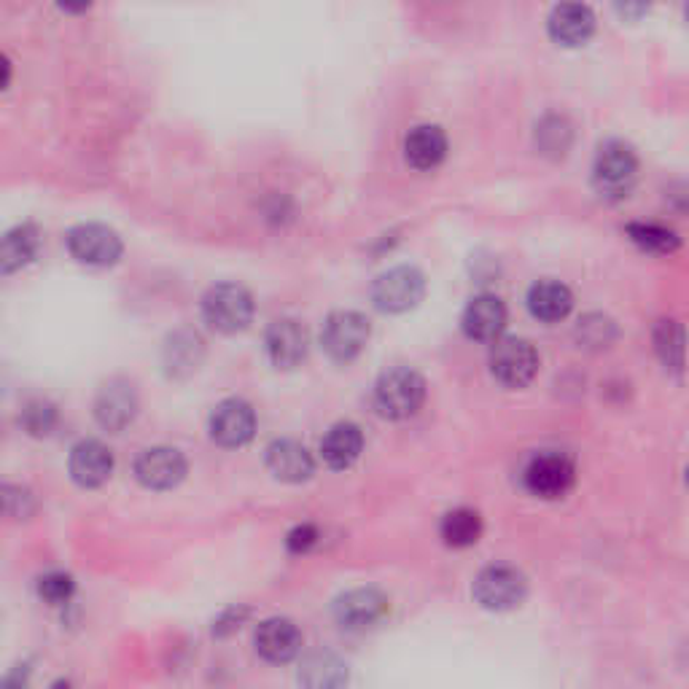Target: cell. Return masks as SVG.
Segmentation results:
<instances>
[{
  "label": "cell",
  "mask_w": 689,
  "mask_h": 689,
  "mask_svg": "<svg viewBox=\"0 0 689 689\" xmlns=\"http://www.w3.org/2000/svg\"><path fill=\"white\" fill-rule=\"evenodd\" d=\"M73 592L76 582L73 577L66 574V571H51V574L41 577V582H38V596H41L47 603H51V607L68 603L70 598H73Z\"/></svg>",
  "instance_id": "1f68e13d"
},
{
  "label": "cell",
  "mask_w": 689,
  "mask_h": 689,
  "mask_svg": "<svg viewBox=\"0 0 689 689\" xmlns=\"http://www.w3.org/2000/svg\"><path fill=\"white\" fill-rule=\"evenodd\" d=\"M135 476L148 491H170L186 476V459L176 447H148L135 461Z\"/></svg>",
  "instance_id": "4fadbf2b"
},
{
  "label": "cell",
  "mask_w": 689,
  "mask_h": 689,
  "mask_svg": "<svg viewBox=\"0 0 689 689\" xmlns=\"http://www.w3.org/2000/svg\"><path fill=\"white\" fill-rule=\"evenodd\" d=\"M426 398V380L410 366L383 372L375 385V410L388 421H407L423 407Z\"/></svg>",
  "instance_id": "7a4b0ae2"
},
{
  "label": "cell",
  "mask_w": 689,
  "mask_h": 689,
  "mask_svg": "<svg viewBox=\"0 0 689 689\" xmlns=\"http://www.w3.org/2000/svg\"><path fill=\"white\" fill-rule=\"evenodd\" d=\"M57 6H60L62 11H68V14H83V11L92 6V0H57Z\"/></svg>",
  "instance_id": "d590c367"
},
{
  "label": "cell",
  "mask_w": 689,
  "mask_h": 689,
  "mask_svg": "<svg viewBox=\"0 0 689 689\" xmlns=\"http://www.w3.org/2000/svg\"><path fill=\"white\" fill-rule=\"evenodd\" d=\"M671 197L676 199V205H679L681 210H689V184H681Z\"/></svg>",
  "instance_id": "8d00e7d4"
},
{
  "label": "cell",
  "mask_w": 689,
  "mask_h": 689,
  "mask_svg": "<svg viewBox=\"0 0 689 689\" xmlns=\"http://www.w3.org/2000/svg\"><path fill=\"white\" fill-rule=\"evenodd\" d=\"M639 178V157L624 140H607L592 163V186L601 197L622 199L633 191Z\"/></svg>",
  "instance_id": "6da1fadb"
},
{
  "label": "cell",
  "mask_w": 689,
  "mask_h": 689,
  "mask_svg": "<svg viewBox=\"0 0 689 689\" xmlns=\"http://www.w3.org/2000/svg\"><path fill=\"white\" fill-rule=\"evenodd\" d=\"M687 22H689V0H687Z\"/></svg>",
  "instance_id": "74e56055"
},
{
  "label": "cell",
  "mask_w": 689,
  "mask_h": 689,
  "mask_svg": "<svg viewBox=\"0 0 689 689\" xmlns=\"http://www.w3.org/2000/svg\"><path fill=\"white\" fill-rule=\"evenodd\" d=\"M364 450V434L356 423H337L326 431L321 442V459L328 469H347L358 461Z\"/></svg>",
  "instance_id": "7402d4cb"
},
{
  "label": "cell",
  "mask_w": 689,
  "mask_h": 689,
  "mask_svg": "<svg viewBox=\"0 0 689 689\" xmlns=\"http://www.w3.org/2000/svg\"><path fill=\"white\" fill-rule=\"evenodd\" d=\"M614 337H617L614 321L601 313L584 315L577 326V339H579V345H584V347H607L614 343Z\"/></svg>",
  "instance_id": "f546056e"
},
{
  "label": "cell",
  "mask_w": 689,
  "mask_h": 689,
  "mask_svg": "<svg viewBox=\"0 0 689 689\" xmlns=\"http://www.w3.org/2000/svg\"><path fill=\"white\" fill-rule=\"evenodd\" d=\"M687 485H689V469H687Z\"/></svg>",
  "instance_id": "f35d334b"
},
{
  "label": "cell",
  "mask_w": 689,
  "mask_h": 689,
  "mask_svg": "<svg viewBox=\"0 0 689 689\" xmlns=\"http://www.w3.org/2000/svg\"><path fill=\"white\" fill-rule=\"evenodd\" d=\"M654 353L660 358L662 366L671 372L685 370V358H687V334L685 326L673 318H662L657 321L654 326Z\"/></svg>",
  "instance_id": "d4e9b609"
},
{
  "label": "cell",
  "mask_w": 689,
  "mask_h": 689,
  "mask_svg": "<svg viewBox=\"0 0 689 689\" xmlns=\"http://www.w3.org/2000/svg\"><path fill=\"white\" fill-rule=\"evenodd\" d=\"M506 326V305L495 294L474 296L461 315V328L474 343H495Z\"/></svg>",
  "instance_id": "2e32d148"
},
{
  "label": "cell",
  "mask_w": 689,
  "mask_h": 689,
  "mask_svg": "<svg viewBox=\"0 0 689 689\" xmlns=\"http://www.w3.org/2000/svg\"><path fill=\"white\" fill-rule=\"evenodd\" d=\"M440 533H442V542L447 547L466 550V547L480 542V537H482L480 512H474V509H466V506L453 509V512H447L442 518Z\"/></svg>",
  "instance_id": "484cf974"
},
{
  "label": "cell",
  "mask_w": 689,
  "mask_h": 689,
  "mask_svg": "<svg viewBox=\"0 0 689 689\" xmlns=\"http://www.w3.org/2000/svg\"><path fill=\"white\" fill-rule=\"evenodd\" d=\"M138 415V394L127 380H108L95 396V417L106 431H125Z\"/></svg>",
  "instance_id": "5bb4252c"
},
{
  "label": "cell",
  "mask_w": 689,
  "mask_h": 689,
  "mask_svg": "<svg viewBox=\"0 0 689 689\" xmlns=\"http://www.w3.org/2000/svg\"><path fill=\"white\" fill-rule=\"evenodd\" d=\"M70 476L81 488H100L114 472V455L98 440H83L70 450Z\"/></svg>",
  "instance_id": "ac0fdd59"
},
{
  "label": "cell",
  "mask_w": 689,
  "mask_h": 689,
  "mask_svg": "<svg viewBox=\"0 0 689 689\" xmlns=\"http://www.w3.org/2000/svg\"><path fill=\"white\" fill-rule=\"evenodd\" d=\"M574 307V294L560 280H539L528 292V311L544 324H558Z\"/></svg>",
  "instance_id": "44dd1931"
},
{
  "label": "cell",
  "mask_w": 689,
  "mask_h": 689,
  "mask_svg": "<svg viewBox=\"0 0 689 689\" xmlns=\"http://www.w3.org/2000/svg\"><path fill=\"white\" fill-rule=\"evenodd\" d=\"M203 318L222 334L243 332L254 318V296L237 283H218L203 296Z\"/></svg>",
  "instance_id": "3957f363"
},
{
  "label": "cell",
  "mask_w": 689,
  "mask_h": 689,
  "mask_svg": "<svg viewBox=\"0 0 689 689\" xmlns=\"http://www.w3.org/2000/svg\"><path fill=\"white\" fill-rule=\"evenodd\" d=\"M19 423L30 436H49L57 426V407L51 402H43V398H36L22 410Z\"/></svg>",
  "instance_id": "4dcf8cb0"
},
{
  "label": "cell",
  "mask_w": 689,
  "mask_h": 689,
  "mask_svg": "<svg viewBox=\"0 0 689 689\" xmlns=\"http://www.w3.org/2000/svg\"><path fill=\"white\" fill-rule=\"evenodd\" d=\"M267 356L278 370H294L307 356V328L294 318L273 321L264 334Z\"/></svg>",
  "instance_id": "9a60e30c"
},
{
  "label": "cell",
  "mask_w": 689,
  "mask_h": 689,
  "mask_svg": "<svg viewBox=\"0 0 689 689\" xmlns=\"http://www.w3.org/2000/svg\"><path fill=\"white\" fill-rule=\"evenodd\" d=\"M267 469L275 480L288 482V485H299V482L311 480L315 463L305 444L294 440H278L267 447Z\"/></svg>",
  "instance_id": "d6986e66"
},
{
  "label": "cell",
  "mask_w": 689,
  "mask_h": 689,
  "mask_svg": "<svg viewBox=\"0 0 689 689\" xmlns=\"http://www.w3.org/2000/svg\"><path fill=\"white\" fill-rule=\"evenodd\" d=\"M299 681L307 687H339L347 681V666L334 654H313L302 666Z\"/></svg>",
  "instance_id": "4316f807"
},
{
  "label": "cell",
  "mask_w": 689,
  "mask_h": 689,
  "mask_svg": "<svg viewBox=\"0 0 689 689\" xmlns=\"http://www.w3.org/2000/svg\"><path fill=\"white\" fill-rule=\"evenodd\" d=\"M385 614H388V598L375 588L351 590L334 601V620L351 633H364V630L375 628L377 622L385 620Z\"/></svg>",
  "instance_id": "30bf717a"
},
{
  "label": "cell",
  "mask_w": 689,
  "mask_h": 689,
  "mask_svg": "<svg viewBox=\"0 0 689 689\" xmlns=\"http://www.w3.org/2000/svg\"><path fill=\"white\" fill-rule=\"evenodd\" d=\"M370 321L356 311H337L326 318L321 328V347L332 362L347 364L362 356V351L370 343Z\"/></svg>",
  "instance_id": "277c9868"
},
{
  "label": "cell",
  "mask_w": 689,
  "mask_h": 689,
  "mask_svg": "<svg viewBox=\"0 0 689 689\" xmlns=\"http://www.w3.org/2000/svg\"><path fill=\"white\" fill-rule=\"evenodd\" d=\"M614 6L622 19H641L652 6V0H614Z\"/></svg>",
  "instance_id": "e575fe53"
},
{
  "label": "cell",
  "mask_w": 689,
  "mask_h": 689,
  "mask_svg": "<svg viewBox=\"0 0 689 689\" xmlns=\"http://www.w3.org/2000/svg\"><path fill=\"white\" fill-rule=\"evenodd\" d=\"M571 140H574V130H571V125L563 116H544L537 125V146L547 157H565V151L571 148Z\"/></svg>",
  "instance_id": "83f0119b"
},
{
  "label": "cell",
  "mask_w": 689,
  "mask_h": 689,
  "mask_svg": "<svg viewBox=\"0 0 689 689\" xmlns=\"http://www.w3.org/2000/svg\"><path fill=\"white\" fill-rule=\"evenodd\" d=\"M447 157V135L436 125L412 127L404 138V159L415 170H436Z\"/></svg>",
  "instance_id": "ffe728a7"
},
{
  "label": "cell",
  "mask_w": 689,
  "mask_h": 689,
  "mask_svg": "<svg viewBox=\"0 0 689 689\" xmlns=\"http://www.w3.org/2000/svg\"><path fill=\"white\" fill-rule=\"evenodd\" d=\"M256 652L264 657L267 662L283 666V662H292L302 649V633L299 628L286 617H273V620H264L256 630Z\"/></svg>",
  "instance_id": "e0dca14e"
},
{
  "label": "cell",
  "mask_w": 689,
  "mask_h": 689,
  "mask_svg": "<svg viewBox=\"0 0 689 689\" xmlns=\"http://www.w3.org/2000/svg\"><path fill=\"white\" fill-rule=\"evenodd\" d=\"M246 617H248V609H240V611H237V609H229L227 614L218 617V620H216L214 633H216V636H227V633H232V630L240 628V622L246 620Z\"/></svg>",
  "instance_id": "836d02e7"
},
{
  "label": "cell",
  "mask_w": 689,
  "mask_h": 689,
  "mask_svg": "<svg viewBox=\"0 0 689 689\" xmlns=\"http://www.w3.org/2000/svg\"><path fill=\"white\" fill-rule=\"evenodd\" d=\"M70 256L87 267H114L121 259V237L102 224H79L66 237Z\"/></svg>",
  "instance_id": "9c48e42d"
},
{
  "label": "cell",
  "mask_w": 689,
  "mask_h": 689,
  "mask_svg": "<svg viewBox=\"0 0 689 689\" xmlns=\"http://www.w3.org/2000/svg\"><path fill=\"white\" fill-rule=\"evenodd\" d=\"M426 296V278L417 267H394L383 273L372 286V302L380 313H407Z\"/></svg>",
  "instance_id": "5b68a950"
},
{
  "label": "cell",
  "mask_w": 689,
  "mask_h": 689,
  "mask_svg": "<svg viewBox=\"0 0 689 689\" xmlns=\"http://www.w3.org/2000/svg\"><path fill=\"white\" fill-rule=\"evenodd\" d=\"M315 544H318V531H315V525L307 523L292 528L286 537V550L292 552V555H305Z\"/></svg>",
  "instance_id": "d6a6232c"
},
{
  "label": "cell",
  "mask_w": 689,
  "mask_h": 689,
  "mask_svg": "<svg viewBox=\"0 0 689 689\" xmlns=\"http://www.w3.org/2000/svg\"><path fill=\"white\" fill-rule=\"evenodd\" d=\"M491 372L504 388H525L539 372V353L523 337H499L491 347Z\"/></svg>",
  "instance_id": "8992f818"
},
{
  "label": "cell",
  "mask_w": 689,
  "mask_h": 689,
  "mask_svg": "<svg viewBox=\"0 0 689 689\" xmlns=\"http://www.w3.org/2000/svg\"><path fill=\"white\" fill-rule=\"evenodd\" d=\"M210 440L222 447L235 450L254 440L256 415L248 402L243 398H227V402L216 404L214 415H210Z\"/></svg>",
  "instance_id": "8fae6325"
},
{
  "label": "cell",
  "mask_w": 689,
  "mask_h": 689,
  "mask_svg": "<svg viewBox=\"0 0 689 689\" xmlns=\"http://www.w3.org/2000/svg\"><path fill=\"white\" fill-rule=\"evenodd\" d=\"M38 248H41V232H38L36 224H19V227L6 232L3 246H0V267H3V275H11L17 273V269L28 267L38 256Z\"/></svg>",
  "instance_id": "603a6c76"
},
{
  "label": "cell",
  "mask_w": 689,
  "mask_h": 689,
  "mask_svg": "<svg viewBox=\"0 0 689 689\" xmlns=\"http://www.w3.org/2000/svg\"><path fill=\"white\" fill-rule=\"evenodd\" d=\"M528 596V582L512 565H488L474 579V601L488 611L518 609Z\"/></svg>",
  "instance_id": "52a82bcc"
},
{
  "label": "cell",
  "mask_w": 689,
  "mask_h": 689,
  "mask_svg": "<svg viewBox=\"0 0 689 689\" xmlns=\"http://www.w3.org/2000/svg\"><path fill=\"white\" fill-rule=\"evenodd\" d=\"M574 480H577L574 463H571L569 455L563 453L533 455L523 472L525 491L544 501L563 499V495L574 488Z\"/></svg>",
  "instance_id": "ba28073f"
},
{
  "label": "cell",
  "mask_w": 689,
  "mask_h": 689,
  "mask_svg": "<svg viewBox=\"0 0 689 689\" xmlns=\"http://www.w3.org/2000/svg\"><path fill=\"white\" fill-rule=\"evenodd\" d=\"M547 30H550V38L558 47H584L596 33V14L582 0H563L552 9L550 19H547Z\"/></svg>",
  "instance_id": "7c38bea8"
},
{
  "label": "cell",
  "mask_w": 689,
  "mask_h": 689,
  "mask_svg": "<svg viewBox=\"0 0 689 689\" xmlns=\"http://www.w3.org/2000/svg\"><path fill=\"white\" fill-rule=\"evenodd\" d=\"M203 356H205V345L197 332L184 328V332L170 334V339H167V345H165L167 375H173V377L191 375V372L199 366V362H203Z\"/></svg>",
  "instance_id": "cb8c5ba5"
},
{
  "label": "cell",
  "mask_w": 689,
  "mask_h": 689,
  "mask_svg": "<svg viewBox=\"0 0 689 689\" xmlns=\"http://www.w3.org/2000/svg\"><path fill=\"white\" fill-rule=\"evenodd\" d=\"M628 237L641 250L657 256H668L679 248V235L673 229L660 227V224H630Z\"/></svg>",
  "instance_id": "f1b7e54d"
}]
</instances>
